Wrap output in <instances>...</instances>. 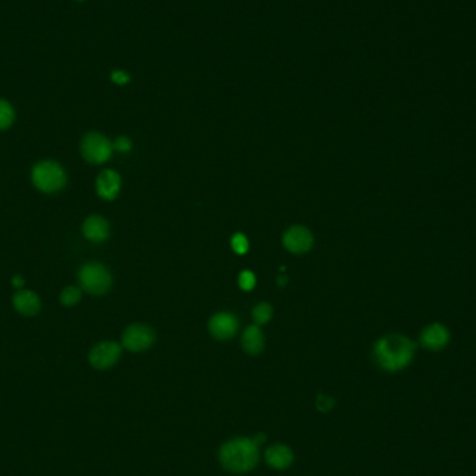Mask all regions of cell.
Returning a JSON list of instances; mask_svg holds the SVG:
<instances>
[{
	"instance_id": "1",
	"label": "cell",
	"mask_w": 476,
	"mask_h": 476,
	"mask_svg": "<svg viewBox=\"0 0 476 476\" xmlns=\"http://www.w3.org/2000/svg\"><path fill=\"white\" fill-rule=\"evenodd\" d=\"M414 354L415 344L400 335L382 337L373 347V358L376 364L388 372H397L408 366Z\"/></svg>"
},
{
	"instance_id": "2",
	"label": "cell",
	"mask_w": 476,
	"mask_h": 476,
	"mask_svg": "<svg viewBox=\"0 0 476 476\" xmlns=\"http://www.w3.org/2000/svg\"><path fill=\"white\" fill-rule=\"evenodd\" d=\"M258 447L252 439L237 438L222 446L219 460L224 469L234 473H244L254 469L258 464Z\"/></svg>"
},
{
	"instance_id": "3",
	"label": "cell",
	"mask_w": 476,
	"mask_h": 476,
	"mask_svg": "<svg viewBox=\"0 0 476 476\" xmlns=\"http://www.w3.org/2000/svg\"><path fill=\"white\" fill-rule=\"evenodd\" d=\"M31 177L34 185L42 193H56L67 181L64 169L53 160H43L35 165Z\"/></svg>"
},
{
	"instance_id": "4",
	"label": "cell",
	"mask_w": 476,
	"mask_h": 476,
	"mask_svg": "<svg viewBox=\"0 0 476 476\" xmlns=\"http://www.w3.org/2000/svg\"><path fill=\"white\" fill-rule=\"evenodd\" d=\"M78 278L81 287L92 294V296H102L105 294L112 285V274L102 263L89 262L85 263L78 273Z\"/></svg>"
},
{
	"instance_id": "5",
	"label": "cell",
	"mask_w": 476,
	"mask_h": 476,
	"mask_svg": "<svg viewBox=\"0 0 476 476\" xmlns=\"http://www.w3.org/2000/svg\"><path fill=\"white\" fill-rule=\"evenodd\" d=\"M81 152L86 162L92 165H101L112 156L113 145L104 134L89 132L82 138Z\"/></svg>"
},
{
	"instance_id": "6",
	"label": "cell",
	"mask_w": 476,
	"mask_h": 476,
	"mask_svg": "<svg viewBox=\"0 0 476 476\" xmlns=\"http://www.w3.org/2000/svg\"><path fill=\"white\" fill-rule=\"evenodd\" d=\"M155 343V333L147 324H131L123 333V346L132 353L148 350Z\"/></svg>"
},
{
	"instance_id": "7",
	"label": "cell",
	"mask_w": 476,
	"mask_h": 476,
	"mask_svg": "<svg viewBox=\"0 0 476 476\" xmlns=\"http://www.w3.org/2000/svg\"><path fill=\"white\" fill-rule=\"evenodd\" d=\"M283 244L293 254H305L313 246V235L307 227L294 226L284 233Z\"/></svg>"
},
{
	"instance_id": "8",
	"label": "cell",
	"mask_w": 476,
	"mask_h": 476,
	"mask_svg": "<svg viewBox=\"0 0 476 476\" xmlns=\"http://www.w3.org/2000/svg\"><path fill=\"white\" fill-rule=\"evenodd\" d=\"M121 355V347L113 342H104L95 346L89 353V362L97 369H108L113 366Z\"/></svg>"
},
{
	"instance_id": "9",
	"label": "cell",
	"mask_w": 476,
	"mask_h": 476,
	"mask_svg": "<svg viewBox=\"0 0 476 476\" xmlns=\"http://www.w3.org/2000/svg\"><path fill=\"white\" fill-rule=\"evenodd\" d=\"M238 330V320L233 313L220 312L212 316L209 322L211 335L217 340H228L235 336Z\"/></svg>"
},
{
	"instance_id": "10",
	"label": "cell",
	"mask_w": 476,
	"mask_h": 476,
	"mask_svg": "<svg viewBox=\"0 0 476 476\" xmlns=\"http://www.w3.org/2000/svg\"><path fill=\"white\" fill-rule=\"evenodd\" d=\"M121 188V178L113 170H104L97 178V193L106 201H113Z\"/></svg>"
},
{
	"instance_id": "11",
	"label": "cell",
	"mask_w": 476,
	"mask_h": 476,
	"mask_svg": "<svg viewBox=\"0 0 476 476\" xmlns=\"http://www.w3.org/2000/svg\"><path fill=\"white\" fill-rule=\"evenodd\" d=\"M450 340L449 330L446 326L433 323L431 326H427L420 335V343L429 350H442L443 347L447 346Z\"/></svg>"
},
{
	"instance_id": "12",
	"label": "cell",
	"mask_w": 476,
	"mask_h": 476,
	"mask_svg": "<svg viewBox=\"0 0 476 476\" xmlns=\"http://www.w3.org/2000/svg\"><path fill=\"white\" fill-rule=\"evenodd\" d=\"M82 231L84 235L88 238L89 241L92 243H102L105 240H108L109 233H110V227L109 223L101 217V216H89L82 226Z\"/></svg>"
},
{
	"instance_id": "13",
	"label": "cell",
	"mask_w": 476,
	"mask_h": 476,
	"mask_svg": "<svg viewBox=\"0 0 476 476\" xmlns=\"http://www.w3.org/2000/svg\"><path fill=\"white\" fill-rule=\"evenodd\" d=\"M265 460L274 469H287L294 461V454L287 446L277 443L266 450Z\"/></svg>"
},
{
	"instance_id": "14",
	"label": "cell",
	"mask_w": 476,
	"mask_h": 476,
	"mask_svg": "<svg viewBox=\"0 0 476 476\" xmlns=\"http://www.w3.org/2000/svg\"><path fill=\"white\" fill-rule=\"evenodd\" d=\"M13 304L17 312L25 316H34L40 309L39 297L32 291H19L13 297Z\"/></svg>"
},
{
	"instance_id": "15",
	"label": "cell",
	"mask_w": 476,
	"mask_h": 476,
	"mask_svg": "<svg viewBox=\"0 0 476 476\" xmlns=\"http://www.w3.org/2000/svg\"><path fill=\"white\" fill-rule=\"evenodd\" d=\"M265 346L263 333L258 326H250L243 333V348L250 355H258Z\"/></svg>"
},
{
	"instance_id": "16",
	"label": "cell",
	"mask_w": 476,
	"mask_h": 476,
	"mask_svg": "<svg viewBox=\"0 0 476 476\" xmlns=\"http://www.w3.org/2000/svg\"><path fill=\"white\" fill-rule=\"evenodd\" d=\"M16 119V112L10 102L6 99H0V131L9 128Z\"/></svg>"
},
{
	"instance_id": "17",
	"label": "cell",
	"mask_w": 476,
	"mask_h": 476,
	"mask_svg": "<svg viewBox=\"0 0 476 476\" xmlns=\"http://www.w3.org/2000/svg\"><path fill=\"white\" fill-rule=\"evenodd\" d=\"M272 315H273V309L267 302L258 304L252 311V318L258 324L267 323L272 319Z\"/></svg>"
},
{
	"instance_id": "18",
	"label": "cell",
	"mask_w": 476,
	"mask_h": 476,
	"mask_svg": "<svg viewBox=\"0 0 476 476\" xmlns=\"http://www.w3.org/2000/svg\"><path fill=\"white\" fill-rule=\"evenodd\" d=\"M231 248L234 250L235 254L238 255H244L247 254L248 248H250V243L247 240V237L241 233H237L233 235L231 238Z\"/></svg>"
},
{
	"instance_id": "19",
	"label": "cell",
	"mask_w": 476,
	"mask_h": 476,
	"mask_svg": "<svg viewBox=\"0 0 476 476\" xmlns=\"http://www.w3.org/2000/svg\"><path fill=\"white\" fill-rule=\"evenodd\" d=\"M80 300H81V290L77 287H67L62 291L60 301L66 307H73V305L78 304Z\"/></svg>"
},
{
	"instance_id": "20",
	"label": "cell",
	"mask_w": 476,
	"mask_h": 476,
	"mask_svg": "<svg viewBox=\"0 0 476 476\" xmlns=\"http://www.w3.org/2000/svg\"><path fill=\"white\" fill-rule=\"evenodd\" d=\"M238 284H240V287L244 291H251L257 284V277L252 272L244 270L240 276H238Z\"/></svg>"
},
{
	"instance_id": "21",
	"label": "cell",
	"mask_w": 476,
	"mask_h": 476,
	"mask_svg": "<svg viewBox=\"0 0 476 476\" xmlns=\"http://www.w3.org/2000/svg\"><path fill=\"white\" fill-rule=\"evenodd\" d=\"M316 407L319 408V411L322 412H329L333 407H335V400L329 396L324 394H319L318 400H316Z\"/></svg>"
},
{
	"instance_id": "22",
	"label": "cell",
	"mask_w": 476,
	"mask_h": 476,
	"mask_svg": "<svg viewBox=\"0 0 476 476\" xmlns=\"http://www.w3.org/2000/svg\"><path fill=\"white\" fill-rule=\"evenodd\" d=\"M132 147V142L130 138L127 136H119L116 141H115V144H113V148L117 151V152H121V154H126L131 150Z\"/></svg>"
},
{
	"instance_id": "23",
	"label": "cell",
	"mask_w": 476,
	"mask_h": 476,
	"mask_svg": "<svg viewBox=\"0 0 476 476\" xmlns=\"http://www.w3.org/2000/svg\"><path fill=\"white\" fill-rule=\"evenodd\" d=\"M110 80H112L115 84H117V85H126V84L130 82L131 77H130V74H128L127 71H124V70H113V71L110 73Z\"/></svg>"
},
{
	"instance_id": "24",
	"label": "cell",
	"mask_w": 476,
	"mask_h": 476,
	"mask_svg": "<svg viewBox=\"0 0 476 476\" xmlns=\"http://www.w3.org/2000/svg\"><path fill=\"white\" fill-rule=\"evenodd\" d=\"M252 440L255 442V444H257V446H259V444H262V443L266 440V438H265V435H263V433H259V435H257L255 438H252Z\"/></svg>"
},
{
	"instance_id": "25",
	"label": "cell",
	"mask_w": 476,
	"mask_h": 476,
	"mask_svg": "<svg viewBox=\"0 0 476 476\" xmlns=\"http://www.w3.org/2000/svg\"><path fill=\"white\" fill-rule=\"evenodd\" d=\"M13 284H14V287H21V285L24 284V278L21 276H16L13 278Z\"/></svg>"
},
{
	"instance_id": "26",
	"label": "cell",
	"mask_w": 476,
	"mask_h": 476,
	"mask_svg": "<svg viewBox=\"0 0 476 476\" xmlns=\"http://www.w3.org/2000/svg\"><path fill=\"white\" fill-rule=\"evenodd\" d=\"M285 281H287V277H285V276H283V277L280 276V277H278V284H280V285H284Z\"/></svg>"
},
{
	"instance_id": "27",
	"label": "cell",
	"mask_w": 476,
	"mask_h": 476,
	"mask_svg": "<svg viewBox=\"0 0 476 476\" xmlns=\"http://www.w3.org/2000/svg\"><path fill=\"white\" fill-rule=\"evenodd\" d=\"M75 2H84V0H75Z\"/></svg>"
}]
</instances>
